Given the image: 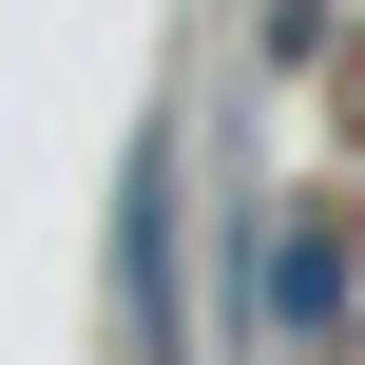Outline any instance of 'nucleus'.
I'll return each mask as SVG.
<instances>
[{
  "label": "nucleus",
  "mask_w": 365,
  "mask_h": 365,
  "mask_svg": "<svg viewBox=\"0 0 365 365\" xmlns=\"http://www.w3.org/2000/svg\"><path fill=\"white\" fill-rule=\"evenodd\" d=\"M115 289H135V365H192V308H173V135H135V192H115Z\"/></svg>",
  "instance_id": "f257e3e1"
},
{
  "label": "nucleus",
  "mask_w": 365,
  "mask_h": 365,
  "mask_svg": "<svg viewBox=\"0 0 365 365\" xmlns=\"http://www.w3.org/2000/svg\"><path fill=\"white\" fill-rule=\"evenodd\" d=\"M269 308H289V327H327V308H346V250H327V231H289V250H269Z\"/></svg>",
  "instance_id": "f03ea898"
}]
</instances>
